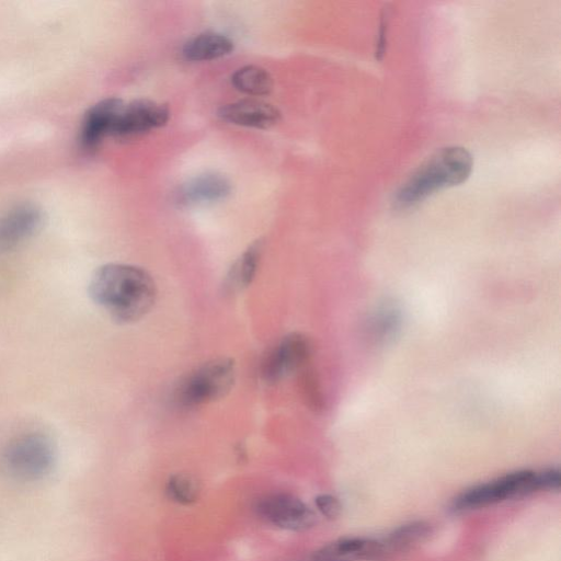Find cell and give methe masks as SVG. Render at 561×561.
<instances>
[{
    "mask_svg": "<svg viewBox=\"0 0 561 561\" xmlns=\"http://www.w3.org/2000/svg\"><path fill=\"white\" fill-rule=\"evenodd\" d=\"M89 295L111 318L135 322L153 307L157 287L144 268L122 263L100 266L89 283Z\"/></svg>",
    "mask_w": 561,
    "mask_h": 561,
    "instance_id": "1",
    "label": "cell"
},
{
    "mask_svg": "<svg viewBox=\"0 0 561 561\" xmlns=\"http://www.w3.org/2000/svg\"><path fill=\"white\" fill-rule=\"evenodd\" d=\"M473 167L472 154L458 146L444 147L423 161L400 184L392 197L398 210L409 209L442 188L465 182Z\"/></svg>",
    "mask_w": 561,
    "mask_h": 561,
    "instance_id": "2",
    "label": "cell"
},
{
    "mask_svg": "<svg viewBox=\"0 0 561 561\" xmlns=\"http://www.w3.org/2000/svg\"><path fill=\"white\" fill-rule=\"evenodd\" d=\"M236 380V364L219 357L196 367L174 390V401L182 408H196L225 397Z\"/></svg>",
    "mask_w": 561,
    "mask_h": 561,
    "instance_id": "3",
    "label": "cell"
},
{
    "mask_svg": "<svg viewBox=\"0 0 561 561\" xmlns=\"http://www.w3.org/2000/svg\"><path fill=\"white\" fill-rule=\"evenodd\" d=\"M55 449L44 434L32 432L18 436L4 448L1 467L9 477L21 481L44 478L53 468Z\"/></svg>",
    "mask_w": 561,
    "mask_h": 561,
    "instance_id": "4",
    "label": "cell"
},
{
    "mask_svg": "<svg viewBox=\"0 0 561 561\" xmlns=\"http://www.w3.org/2000/svg\"><path fill=\"white\" fill-rule=\"evenodd\" d=\"M539 490L538 476L529 470L512 472L496 480L473 486L453 502L455 511H470Z\"/></svg>",
    "mask_w": 561,
    "mask_h": 561,
    "instance_id": "5",
    "label": "cell"
},
{
    "mask_svg": "<svg viewBox=\"0 0 561 561\" xmlns=\"http://www.w3.org/2000/svg\"><path fill=\"white\" fill-rule=\"evenodd\" d=\"M310 354L305 335L293 332L285 335L265 356L261 376L267 383H276L298 370Z\"/></svg>",
    "mask_w": 561,
    "mask_h": 561,
    "instance_id": "6",
    "label": "cell"
},
{
    "mask_svg": "<svg viewBox=\"0 0 561 561\" xmlns=\"http://www.w3.org/2000/svg\"><path fill=\"white\" fill-rule=\"evenodd\" d=\"M255 510L267 523L289 530H306L316 523L314 513L298 497L277 493L261 499Z\"/></svg>",
    "mask_w": 561,
    "mask_h": 561,
    "instance_id": "7",
    "label": "cell"
},
{
    "mask_svg": "<svg viewBox=\"0 0 561 561\" xmlns=\"http://www.w3.org/2000/svg\"><path fill=\"white\" fill-rule=\"evenodd\" d=\"M170 117L167 104L148 99H138L124 104L113 134L129 137L163 126Z\"/></svg>",
    "mask_w": 561,
    "mask_h": 561,
    "instance_id": "8",
    "label": "cell"
},
{
    "mask_svg": "<svg viewBox=\"0 0 561 561\" xmlns=\"http://www.w3.org/2000/svg\"><path fill=\"white\" fill-rule=\"evenodd\" d=\"M218 116L228 123L266 129L280 121L277 107L261 100L245 99L222 105Z\"/></svg>",
    "mask_w": 561,
    "mask_h": 561,
    "instance_id": "9",
    "label": "cell"
},
{
    "mask_svg": "<svg viewBox=\"0 0 561 561\" xmlns=\"http://www.w3.org/2000/svg\"><path fill=\"white\" fill-rule=\"evenodd\" d=\"M123 106L122 100L108 98L94 104L87 112L80 135L81 145L85 149L95 148L104 136L113 134Z\"/></svg>",
    "mask_w": 561,
    "mask_h": 561,
    "instance_id": "10",
    "label": "cell"
},
{
    "mask_svg": "<svg viewBox=\"0 0 561 561\" xmlns=\"http://www.w3.org/2000/svg\"><path fill=\"white\" fill-rule=\"evenodd\" d=\"M386 553L382 542L366 538H342L314 551L311 561H370Z\"/></svg>",
    "mask_w": 561,
    "mask_h": 561,
    "instance_id": "11",
    "label": "cell"
},
{
    "mask_svg": "<svg viewBox=\"0 0 561 561\" xmlns=\"http://www.w3.org/2000/svg\"><path fill=\"white\" fill-rule=\"evenodd\" d=\"M39 213L22 206L0 219V249H10L26 239L37 228Z\"/></svg>",
    "mask_w": 561,
    "mask_h": 561,
    "instance_id": "12",
    "label": "cell"
},
{
    "mask_svg": "<svg viewBox=\"0 0 561 561\" xmlns=\"http://www.w3.org/2000/svg\"><path fill=\"white\" fill-rule=\"evenodd\" d=\"M230 192L229 181L216 173H207L187 182L180 192V201L185 204L216 202Z\"/></svg>",
    "mask_w": 561,
    "mask_h": 561,
    "instance_id": "13",
    "label": "cell"
},
{
    "mask_svg": "<svg viewBox=\"0 0 561 561\" xmlns=\"http://www.w3.org/2000/svg\"><path fill=\"white\" fill-rule=\"evenodd\" d=\"M263 241L256 240L234 261L226 279L225 289L236 294L245 289L254 279L262 256Z\"/></svg>",
    "mask_w": 561,
    "mask_h": 561,
    "instance_id": "14",
    "label": "cell"
},
{
    "mask_svg": "<svg viewBox=\"0 0 561 561\" xmlns=\"http://www.w3.org/2000/svg\"><path fill=\"white\" fill-rule=\"evenodd\" d=\"M232 41L226 35L205 32L188 39L183 46V56L187 60H211L230 54Z\"/></svg>",
    "mask_w": 561,
    "mask_h": 561,
    "instance_id": "15",
    "label": "cell"
},
{
    "mask_svg": "<svg viewBox=\"0 0 561 561\" xmlns=\"http://www.w3.org/2000/svg\"><path fill=\"white\" fill-rule=\"evenodd\" d=\"M237 90L249 95H266L273 90V78L262 67L248 65L239 68L231 77Z\"/></svg>",
    "mask_w": 561,
    "mask_h": 561,
    "instance_id": "16",
    "label": "cell"
},
{
    "mask_svg": "<svg viewBox=\"0 0 561 561\" xmlns=\"http://www.w3.org/2000/svg\"><path fill=\"white\" fill-rule=\"evenodd\" d=\"M432 533V527L423 520L411 522L396 528L382 542L386 552L404 551L423 542Z\"/></svg>",
    "mask_w": 561,
    "mask_h": 561,
    "instance_id": "17",
    "label": "cell"
},
{
    "mask_svg": "<svg viewBox=\"0 0 561 561\" xmlns=\"http://www.w3.org/2000/svg\"><path fill=\"white\" fill-rule=\"evenodd\" d=\"M169 497L181 504H191L197 500V482L188 474L176 473L167 483Z\"/></svg>",
    "mask_w": 561,
    "mask_h": 561,
    "instance_id": "18",
    "label": "cell"
},
{
    "mask_svg": "<svg viewBox=\"0 0 561 561\" xmlns=\"http://www.w3.org/2000/svg\"><path fill=\"white\" fill-rule=\"evenodd\" d=\"M316 506L323 516L335 519L342 512L340 501L331 494H320L316 497Z\"/></svg>",
    "mask_w": 561,
    "mask_h": 561,
    "instance_id": "19",
    "label": "cell"
},
{
    "mask_svg": "<svg viewBox=\"0 0 561 561\" xmlns=\"http://www.w3.org/2000/svg\"><path fill=\"white\" fill-rule=\"evenodd\" d=\"M539 489L558 490L560 486V472L559 470L550 469L537 473Z\"/></svg>",
    "mask_w": 561,
    "mask_h": 561,
    "instance_id": "20",
    "label": "cell"
}]
</instances>
